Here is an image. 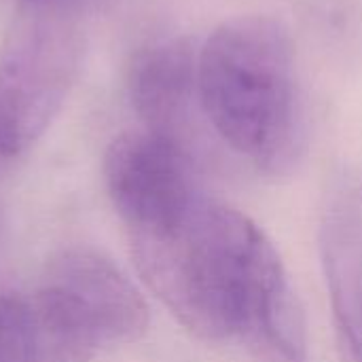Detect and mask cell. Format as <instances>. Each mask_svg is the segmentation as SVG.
<instances>
[{"instance_id": "8992f818", "label": "cell", "mask_w": 362, "mask_h": 362, "mask_svg": "<svg viewBox=\"0 0 362 362\" xmlns=\"http://www.w3.org/2000/svg\"><path fill=\"white\" fill-rule=\"evenodd\" d=\"M129 95L148 132L182 144L180 134L197 95V55L191 45L165 40L140 51L132 64Z\"/></svg>"}, {"instance_id": "9c48e42d", "label": "cell", "mask_w": 362, "mask_h": 362, "mask_svg": "<svg viewBox=\"0 0 362 362\" xmlns=\"http://www.w3.org/2000/svg\"><path fill=\"white\" fill-rule=\"evenodd\" d=\"M19 2H53V0H19Z\"/></svg>"}, {"instance_id": "7a4b0ae2", "label": "cell", "mask_w": 362, "mask_h": 362, "mask_svg": "<svg viewBox=\"0 0 362 362\" xmlns=\"http://www.w3.org/2000/svg\"><path fill=\"white\" fill-rule=\"evenodd\" d=\"M197 95L216 134L265 170L286 165L297 144L293 42L265 15L221 23L197 55Z\"/></svg>"}, {"instance_id": "ba28073f", "label": "cell", "mask_w": 362, "mask_h": 362, "mask_svg": "<svg viewBox=\"0 0 362 362\" xmlns=\"http://www.w3.org/2000/svg\"><path fill=\"white\" fill-rule=\"evenodd\" d=\"M0 362H38L28 299L0 295Z\"/></svg>"}, {"instance_id": "277c9868", "label": "cell", "mask_w": 362, "mask_h": 362, "mask_svg": "<svg viewBox=\"0 0 362 362\" xmlns=\"http://www.w3.org/2000/svg\"><path fill=\"white\" fill-rule=\"evenodd\" d=\"M76 0L19 2L0 51V157L25 153L59 112L76 76Z\"/></svg>"}, {"instance_id": "5b68a950", "label": "cell", "mask_w": 362, "mask_h": 362, "mask_svg": "<svg viewBox=\"0 0 362 362\" xmlns=\"http://www.w3.org/2000/svg\"><path fill=\"white\" fill-rule=\"evenodd\" d=\"M104 178L127 233L170 225L204 199L185 146L148 129L108 146Z\"/></svg>"}, {"instance_id": "52a82bcc", "label": "cell", "mask_w": 362, "mask_h": 362, "mask_svg": "<svg viewBox=\"0 0 362 362\" xmlns=\"http://www.w3.org/2000/svg\"><path fill=\"white\" fill-rule=\"evenodd\" d=\"M362 208L346 202L322 229L327 280L344 362H362Z\"/></svg>"}, {"instance_id": "3957f363", "label": "cell", "mask_w": 362, "mask_h": 362, "mask_svg": "<svg viewBox=\"0 0 362 362\" xmlns=\"http://www.w3.org/2000/svg\"><path fill=\"white\" fill-rule=\"evenodd\" d=\"M28 305L38 362H89L106 346L136 341L148 327L146 303L129 278L85 248L57 255Z\"/></svg>"}, {"instance_id": "6da1fadb", "label": "cell", "mask_w": 362, "mask_h": 362, "mask_svg": "<svg viewBox=\"0 0 362 362\" xmlns=\"http://www.w3.org/2000/svg\"><path fill=\"white\" fill-rule=\"evenodd\" d=\"M127 235L142 280L187 331L242 339L272 362L305 361L299 299L274 244L246 214L204 197L174 223Z\"/></svg>"}]
</instances>
